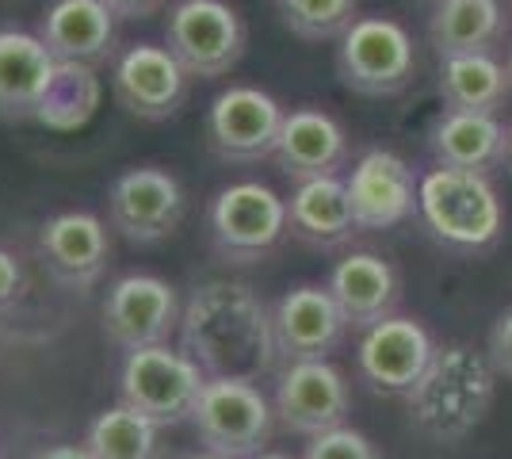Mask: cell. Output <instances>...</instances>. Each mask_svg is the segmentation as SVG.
Returning a JSON list of instances; mask_svg holds the SVG:
<instances>
[{
    "label": "cell",
    "instance_id": "cell-33",
    "mask_svg": "<svg viewBox=\"0 0 512 459\" xmlns=\"http://www.w3.org/2000/svg\"><path fill=\"white\" fill-rule=\"evenodd\" d=\"M31 459H96L88 452V444H50V448H39Z\"/></svg>",
    "mask_w": 512,
    "mask_h": 459
},
{
    "label": "cell",
    "instance_id": "cell-14",
    "mask_svg": "<svg viewBox=\"0 0 512 459\" xmlns=\"http://www.w3.org/2000/svg\"><path fill=\"white\" fill-rule=\"evenodd\" d=\"M436 349L440 345L432 341L425 322L409 314H390L371 329H363L360 349H356V372L375 394L406 398L432 364Z\"/></svg>",
    "mask_w": 512,
    "mask_h": 459
},
{
    "label": "cell",
    "instance_id": "cell-1",
    "mask_svg": "<svg viewBox=\"0 0 512 459\" xmlns=\"http://www.w3.org/2000/svg\"><path fill=\"white\" fill-rule=\"evenodd\" d=\"M180 349L207 379H249L272 372L279 360L272 306L241 280H207L188 295L180 314Z\"/></svg>",
    "mask_w": 512,
    "mask_h": 459
},
{
    "label": "cell",
    "instance_id": "cell-19",
    "mask_svg": "<svg viewBox=\"0 0 512 459\" xmlns=\"http://www.w3.org/2000/svg\"><path fill=\"white\" fill-rule=\"evenodd\" d=\"M272 157L279 173L295 184L318 180V176H341V169L348 165V131L329 111L295 108L283 115Z\"/></svg>",
    "mask_w": 512,
    "mask_h": 459
},
{
    "label": "cell",
    "instance_id": "cell-16",
    "mask_svg": "<svg viewBox=\"0 0 512 459\" xmlns=\"http://www.w3.org/2000/svg\"><path fill=\"white\" fill-rule=\"evenodd\" d=\"M348 318L325 284H295L272 306L279 360H329L344 345Z\"/></svg>",
    "mask_w": 512,
    "mask_h": 459
},
{
    "label": "cell",
    "instance_id": "cell-15",
    "mask_svg": "<svg viewBox=\"0 0 512 459\" xmlns=\"http://www.w3.org/2000/svg\"><path fill=\"white\" fill-rule=\"evenodd\" d=\"M344 184L360 230H394L417 215L421 176L413 173L402 153L386 146H371L363 153L352 173L344 176Z\"/></svg>",
    "mask_w": 512,
    "mask_h": 459
},
{
    "label": "cell",
    "instance_id": "cell-36",
    "mask_svg": "<svg viewBox=\"0 0 512 459\" xmlns=\"http://www.w3.org/2000/svg\"><path fill=\"white\" fill-rule=\"evenodd\" d=\"M192 459H226V456H214V452H199V456H192Z\"/></svg>",
    "mask_w": 512,
    "mask_h": 459
},
{
    "label": "cell",
    "instance_id": "cell-21",
    "mask_svg": "<svg viewBox=\"0 0 512 459\" xmlns=\"http://www.w3.org/2000/svg\"><path fill=\"white\" fill-rule=\"evenodd\" d=\"M325 287L333 291L337 306L344 310L352 329H371L402 306V272L398 264L379 253H344L333 264Z\"/></svg>",
    "mask_w": 512,
    "mask_h": 459
},
{
    "label": "cell",
    "instance_id": "cell-27",
    "mask_svg": "<svg viewBox=\"0 0 512 459\" xmlns=\"http://www.w3.org/2000/svg\"><path fill=\"white\" fill-rule=\"evenodd\" d=\"M100 92H104V85H100L96 69L62 62L43 111H39V123L50 127V131H77V127H85L88 119L96 115V108H100Z\"/></svg>",
    "mask_w": 512,
    "mask_h": 459
},
{
    "label": "cell",
    "instance_id": "cell-28",
    "mask_svg": "<svg viewBox=\"0 0 512 459\" xmlns=\"http://www.w3.org/2000/svg\"><path fill=\"white\" fill-rule=\"evenodd\" d=\"M279 20L302 43H329L341 39L352 23L360 20V0H276Z\"/></svg>",
    "mask_w": 512,
    "mask_h": 459
},
{
    "label": "cell",
    "instance_id": "cell-23",
    "mask_svg": "<svg viewBox=\"0 0 512 459\" xmlns=\"http://www.w3.org/2000/svg\"><path fill=\"white\" fill-rule=\"evenodd\" d=\"M287 219H291V238H299L310 249H344L360 234L348 184L341 176H318L302 180L287 199Z\"/></svg>",
    "mask_w": 512,
    "mask_h": 459
},
{
    "label": "cell",
    "instance_id": "cell-22",
    "mask_svg": "<svg viewBox=\"0 0 512 459\" xmlns=\"http://www.w3.org/2000/svg\"><path fill=\"white\" fill-rule=\"evenodd\" d=\"M505 123L486 111H451L444 108L428 123V150L444 169L486 173L505 165Z\"/></svg>",
    "mask_w": 512,
    "mask_h": 459
},
{
    "label": "cell",
    "instance_id": "cell-26",
    "mask_svg": "<svg viewBox=\"0 0 512 459\" xmlns=\"http://www.w3.org/2000/svg\"><path fill=\"white\" fill-rule=\"evenodd\" d=\"M157 433L161 425L115 402L88 425L85 444L96 459H157Z\"/></svg>",
    "mask_w": 512,
    "mask_h": 459
},
{
    "label": "cell",
    "instance_id": "cell-18",
    "mask_svg": "<svg viewBox=\"0 0 512 459\" xmlns=\"http://www.w3.org/2000/svg\"><path fill=\"white\" fill-rule=\"evenodd\" d=\"M58 66L62 62L50 54L39 31L0 27V119L39 123Z\"/></svg>",
    "mask_w": 512,
    "mask_h": 459
},
{
    "label": "cell",
    "instance_id": "cell-7",
    "mask_svg": "<svg viewBox=\"0 0 512 459\" xmlns=\"http://www.w3.org/2000/svg\"><path fill=\"white\" fill-rule=\"evenodd\" d=\"M203 383L207 375L184 349L150 345V349L123 352L119 402L165 429V425H180L192 417Z\"/></svg>",
    "mask_w": 512,
    "mask_h": 459
},
{
    "label": "cell",
    "instance_id": "cell-37",
    "mask_svg": "<svg viewBox=\"0 0 512 459\" xmlns=\"http://www.w3.org/2000/svg\"><path fill=\"white\" fill-rule=\"evenodd\" d=\"M505 69H509V88H512V54H509V62H505Z\"/></svg>",
    "mask_w": 512,
    "mask_h": 459
},
{
    "label": "cell",
    "instance_id": "cell-10",
    "mask_svg": "<svg viewBox=\"0 0 512 459\" xmlns=\"http://www.w3.org/2000/svg\"><path fill=\"white\" fill-rule=\"evenodd\" d=\"M188 196L169 169L138 165L111 180L107 188V222L130 245H157L172 238L184 222Z\"/></svg>",
    "mask_w": 512,
    "mask_h": 459
},
{
    "label": "cell",
    "instance_id": "cell-30",
    "mask_svg": "<svg viewBox=\"0 0 512 459\" xmlns=\"http://www.w3.org/2000/svg\"><path fill=\"white\" fill-rule=\"evenodd\" d=\"M486 356H490L493 372L512 383V310L497 314L490 326V341H486Z\"/></svg>",
    "mask_w": 512,
    "mask_h": 459
},
{
    "label": "cell",
    "instance_id": "cell-9",
    "mask_svg": "<svg viewBox=\"0 0 512 459\" xmlns=\"http://www.w3.org/2000/svg\"><path fill=\"white\" fill-rule=\"evenodd\" d=\"M184 306L176 299V287L153 272H127L107 287L100 318L104 337L119 352L169 345V337L180 329Z\"/></svg>",
    "mask_w": 512,
    "mask_h": 459
},
{
    "label": "cell",
    "instance_id": "cell-4",
    "mask_svg": "<svg viewBox=\"0 0 512 459\" xmlns=\"http://www.w3.org/2000/svg\"><path fill=\"white\" fill-rule=\"evenodd\" d=\"M192 429L203 452L226 459H256L276 429L272 398L249 379H207L192 406Z\"/></svg>",
    "mask_w": 512,
    "mask_h": 459
},
{
    "label": "cell",
    "instance_id": "cell-32",
    "mask_svg": "<svg viewBox=\"0 0 512 459\" xmlns=\"http://www.w3.org/2000/svg\"><path fill=\"white\" fill-rule=\"evenodd\" d=\"M104 4L119 20H150V16H157L169 0H104Z\"/></svg>",
    "mask_w": 512,
    "mask_h": 459
},
{
    "label": "cell",
    "instance_id": "cell-5",
    "mask_svg": "<svg viewBox=\"0 0 512 459\" xmlns=\"http://www.w3.org/2000/svg\"><path fill=\"white\" fill-rule=\"evenodd\" d=\"M207 230L214 253L226 264L264 261L291 234L287 199L260 180L226 184L207 207Z\"/></svg>",
    "mask_w": 512,
    "mask_h": 459
},
{
    "label": "cell",
    "instance_id": "cell-17",
    "mask_svg": "<svg viewBox=\"0 0 512 459\" xmlns=\"http://www.w3.org/2000/svg\"><path fill=\"white\" fill-rule=\"evenodd\" d=\"M39 257L54 284L69 291H88L100 284L111 257V238L100 215L92 211H62L39 226Z\"/></svg>",
    "mask_w": 512,
    "mask_h": 459
},
{
    "label": "cell",
    "instance_id": "cell-25",
    "mask_svg": "<svg viewBox=\"0 0 512 459\" xmlns=\"http://www.w3.org/2000/svg\"><path fill=\"white\" fill-rule=\"evenodd\" d=\"M440 100L451 111H486L497 115L509 100V69L493 54H451L440 58Z\"/></svg>",
    "mask_w": 512,
    "mask_h": 459
},
{
    "label": "cell",
    "instance_id": "cell-13",
    "mask_svg": "<svg viewBox=\"0 0 512 459\" xmlns=\"http://www.w3.org/2000/svg\"><path fill=\"white\" fill-rule=\"evenodd\" d=\"M192 73L176 62L169 46L134 43L115 54L111 62V96L115 104L146 123H161L172 119L184 108L188 88H192Z\"/></svg>",
    "mask_w": 512,
    "mask_h": 459
},
{
    "label": "cell",
    "instance_id": "cell-20",
    "mask_svg": "<svg viewBox=\"0 0 512 459\" xmlns=\"http://www.w3.org/2000/svg\"><path fill=\"white\" fill-rule=\"evenodd\" d=\"M39 39L58 62L96 69L115 62L119 16L104 0H54L39 20Z\"/></svg>",
    "mask_w": 512,
    "mask_h": 459
},
{
    "label": "cell",
    "instance_id": "cell-24",
    "mask_svg": "<svg viewBox=\"0 0 512 459\" xmlns=\"http://www.w3.org/2000/svg\"><path fill=\"white\" fill-rule=\"evenodd\" d=\"M501 0H436L428 16V43L440 58L451 54H493L505 43Z\"/></svg>",
    "mask_w": 512,
    "mask_h": 459
},
{
    "label": "cell",
    "instance_id": "cell-34",
    "mask_svg": "<svg viewBox=\"0 0 512 459\" xmlns=\"http://www.w3.org/2000/svg\"><path fill=\"white\" fill-rule=\"evenodd\" d=\"M505 169L512 173V123H509V131H505Z\"/></svg>",
    "mask_w": 512,
    "mask_h": 459
},
{
    "label": "cell",
    "instance_id": "cell-8",
    "mask_svg": "<svg viewBox=\"0 0 512 459\" xmlns=\"http://www.w3.org/2000/svg\"><path fill=\"white\" fill-rule=\"evenodd\" d=\"M165 46L192 77L214 81L245 58L249 27L226 0H176L165 16Z\"/></svg>",
    "mask_w": 512,
    "mask_h": 459
},
{
    "label": "cell",
    "instance_id": "cell-35",
    "mask_svg": "<svg viewBox=\"0 0 512 459\" xmlns=\"http://www.w3.org/2000/svg\"><path fill=\"white\" fill-rule=\"evenodd\" d=\"M256 459H291V456H283V452H260Z\"/></svg>",
    "mask_w": 512,
    "mask_h": 459
},
{
    "label": "cell",
    "instance_id": "cell-2",
    "mask_svg": "<svg viewBox=\"0 0 512 459\" xmlns=\"http://www.w3.org/2000/svg\"><path fill=\"white\" fill-rule=\"evenodd\" d=\"M497 379L490 356L470 345L436 349L425 375L406 394L413 429L432 444H459L467 440L493 410Z\"/></svg>",
    "mask_w": 512,
    "mask_h": 459
},
{
    "label": "cell",
    "instance_id": "cell-12",
    "mask_svg": "<svg viewBox=\"0 0 512 459\" xmlns=\"http://www.w3.org/2000/svg\"><path fill=\"white\" fill-rule=\"evenodd\" d=\"M272 410L287 433L318 437L325 429L348 425L352 387L333 360H295L276 375Z\"/></svg>",
    "mask_w": 512,
    "mask_h": 459
},
{
    "label": "cell",
    "instance_id": "cell-29",
    "mask_svg": "<svg viewBox=\"0 0 512 459\" xmlns=\"http://www.w3.org/2000/svg\"><path fill=\"white\" fill-rule=\"evenodd\" d=\"M302 459H383V452L367 433L352 425H337L310 437V444L302 448Z\"/></svg>",
    "mask_w": 512,
    "mask_h": 459
},
{
    "label": "cell",
    "instance_id": "cell-3",
    "mask_svg": "<svg viewBox=\"0 0 512 459\" xmlns=\"http://www.w3.org/2000/svg\"><path fill=\"white\" fill-rule=\"evenodd\" d=\"M417 219L428 238L451 253H482L505 230V207L486 173L428 169L417 192Z\"/></svg>",
    "mask_w": 512,
    "mask_h": 459
},
{
    "label": "cell",
    "instance_id": "cell-6",
    "mask_svg": "<svg viewBox=\"0 0 512 459\" xmlns=\"http://www.w3.org/2000/svg\"><path fill=\"white\" fill-rule=\"evenodd\" d=\"M337 77L371 100L406 92L417 77L413 35L390 16H360L337 39Z\"/></svg>",
    "mask_w": 512,
    "mask_h": 459
},
{
    "label": "cell",
    "instance_id": "cell-11",
    "mask_svg": "<svg viewBox=\"0 0 512 459\" xmlns=\"http://www.w3.org/2000/svg\"><path fill=\"white\" fill-rule=\"evenodd\" d=\"M283 115L287 111L279 108L272 92L256 85H230L211 100L207 119H203V134H207V146L218 161L253 165V161L272 157Z\"/></svg>",
    "mask_w": 512,
    "mask_h": 459
},
{
    "label": "cell",
    "instance_id": "cell-31",
    "mask_svg": "<svg viewBox=\"0 0 512 459\" xmlns=\"http://www.w3.org/2000/svg\"><path fill=\"white\" fill-rule=\"evenodd\" d=\"M23 284H27V280H23V264L16 261V253L0 249V310L20 303Z\"/></svg>",
    "mask_w": 512,
    "mask_h": 459
}]
</instances>
